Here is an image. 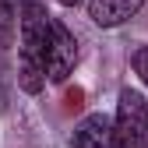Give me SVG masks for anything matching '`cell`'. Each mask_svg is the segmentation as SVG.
I'll use <instances>...</instances> for the list:
<instances>
[{
  "label": "cell",
  "instance_id": "6da1fadb",
  "mask_svg": "<svg viewBox=\"0 0 148 148\" xmlns=\"http://www.w3.org/2000/svg\"><path fill=\"white\" fill-rule=\"evenodd\" d=\"M49 39H53V18L46 14L42 4L25 0V14H21V32H18V85L28 95H39L49 71H46V57H49Z\"/></svg>",
  "mask_w": 148,
  "mask_h": 148
},
{
  "label": "cell",
  "instance_id": "7a4b0ae2",
  "mask_svg": "<svg viewBox=\"0 0 148 148\" xmlns=\"http://www.w3.org/2000/svg\"><path fill=\"white\" fill-rule=\"evenodd\" d=\"M116 138L120 148H148V99L134 88H123L116 99Z\"/></svg>",
  "mask_w": 148,
  "mask_h": 148
},
{
  "label": "cell",
  "instance_id": "3957f363",
  "mask_svg": "<svg viewBox=\"0 0 148 148\" xmlns=\"http://www.w3.org/2000/svg\"><path fill=\"white\" fill-rule=\"evenodd\" d=\"M74 67H78V39L74 32L53 18V39H49V57H46V71H49V81H67Z\"/></svg>",
  "mask_w": 148,
  "mask_h": 148
},
{
  "label": "cell",
  "instance_id": "277c9868",
  "mask_svg": "<svg viewBox=\"0 0 148 148\" xmlns=\"http://www.w3.org/2000/svg\"><path fill=\"white\" fill-rule=\"evenodd\" d=\"M71 148H120V138H116V123L102 116V113H92L85 116L71 134Z\"/></svg>",
  "mask_w": 148,
  "mask_h": 148
},
{
  "label": "cell",
  "instance_id": "5b68a950",
  "mask_svg": "<svg viewBox=\"0 0 148 148\" xmlns=\"http://www.w3.org/2000/svg\"><path fill=\"white\" fill-rule=\"evenodd\" d=\"M145 7V0H88V18L102 28H116L127 18H134Z\"/></svg>",
  "mask_w": 148,
  "mask_h": 148
},
{
  "label": "cell",
  "instance_id": "8992f818",
  "mask_svg": "<svg viewBox=\"0 0 148 148\" xmlns=\"http://www.w3.org/2000/svg\"><path fill=\"white\" fill-rule=\"evenodd\" d=\"M21 14H25V0H0V46H14L18 32H21Z\"/></svg>",
  "mask_w": 148,
  "mask_h": 148
},
{
  "label": "cell",
  "instance_id": "52a82bcc",
  "mask_svg": "<svg viewBox=\"0 0 148 148\" xmlns=\"http://www.w3.org/2000/svg\"><path fill=\"white\" fill-rule=\"evenodd\" d=\"M134 71H138V74H141V81H145V85H148V46H145V49H138V53H134Z\"/></svg>",
  "mask_w": 148,
  "mask_h": 148
},
{
  "label": "cell",
  "instance_id": "ba28073f",
  "mask_svg": "<svg viewBox=\"0 0 148 148\" xmlns=\"http://www.w3.org/2000/svg\"><path fill=\"white\" fill-rule=\"evenodd\" d=\"M67 106H71V109H78V106H81V88H74L71 95H67Z\"/></svg>",
  "mask_w": 148,
  "mask_h": 148
},
{
  "label": "cell",
  "instance_id": "9c48e42d",
  "mask_svg": "<svg viewBox=\"0 0 148 148\" xmlns=\"http://www.w3.org/2000/svg\"><path fill=\"white\" fill-rule=\"evenodd\" d=\"M60 4H64V7H78L81 0H60Z\"/></svg>",
  "mask_w": 148,
  "mask_h": 148
}]
</instances>
